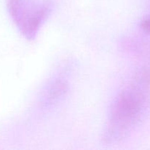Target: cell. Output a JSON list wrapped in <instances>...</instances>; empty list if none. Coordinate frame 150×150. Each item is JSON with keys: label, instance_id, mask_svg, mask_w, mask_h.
<instances>
[{"label": "cell", "instance_id": "7a4b0ae2", "mask_svg": "<svg viewBox=\"0 0 150 150\" xmlns=\"http://www.w3.org/2000/svg\"><path fill=\"white\" fill-rule=\"evenodd\" d=\"M9 14L26 39L33 40L51 11L47 0H7Z\"/></svg>", "mask_w": 150, "mask_h": 150}, {"label": "cell", "instance_id": "3957f363", "mask_svg": "<svg viewBox=\"0 0 150 150\" xmlns=\"http://www.w3.org/2000/svg\"><path fill=\"white\" fill-rule=\"evenodd\" d=\"M69 83L67 77L59 74L47 84L40 98V103L45 108H51L59 103L67 96Z\"/></svg>", "mask_w": 150, "mask_h": 150}, {"label": "cell", "instance_id": "6da1fadb", "mask_svg": "<svg viewBox=\"0 0 150 150\" xmlns=\"http://www.w3.org/2000/svg\"><path fill=\"white\" fill-rule=\"evenodd\" d=\"M150 110V70L136 72L122 89L110 108L102 142L115 145L124 142L146 119Z\"/></svg>", "mask_w": 150, "mask_h": 150}]
</instances>
